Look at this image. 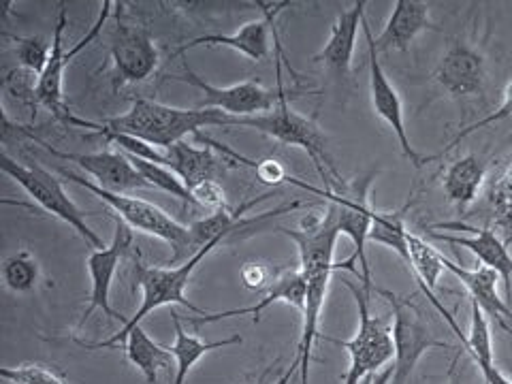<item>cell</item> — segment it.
Here are the masks:
<instances>
[{
	"label": "cell",
	"mask_w": 512,
	"mask_h": 384,
	"mask_svg": "<svg viewBox=\"0 0 512 384\" xmlns=\"http://www.w3.org/2000/svg\"><path fill=\"white\" fill-rule=\"evenodd\" d=\"M365 7V0H355L350 9L342 11L331 26L329 39L323 45V50L312 58L333 79H338L340 84L348 82L352 75V58H355L359 30H363Z\"/></svg>",
	"instance_id": "cell-19"
},
{
	"label": "cell",
	"mask_w": 512,
	"mask_h": 384,
	"mask_svg": "<svg viewBox=\"0 0 512 384\" xmlns=\"http://www.w3.org/2000/svg\"><path fill=\"white\" fill-rule=\"evenodd\" d=\"M256 7L263 9V18H256L246 22L242 28L231 32V35H203L184 43L175 56L186 54L195 47H229L233 52H239L242 56L261 62L269 56V30H274L278 13L286 7H291L288 0L284 3H256Z\"/></svg>",
	"instance_id": "cell-18"
},
{
	"label": "cell",
	"mask_w": 512,
	"mask_h": 384,
	"mask_svg": "<svg viewBox=\"0 0 512 384\" xmlns=\"http://www.w3.org/2000/svg\"><path fill=\"white\" fill-rule=\"evenodd\" d=\"M128 160H131L133 167L141 173V178L146 180L152 188L163 190V192H167V195L180 199L186 205H197L195 197H192V192L186 188V184L169 167L156 165V163H150V160H141V158H135V156H128Z\"/></svg>",
	"instance_id": "cell-31"
},
{
	"label": "cell",
	"mask_w": 512,
	"mask_h": 384,
	"mask_svg": "<svg viewBox=\"0 0 512 384\" xmlns=\"http://www.w3.org/2000/svg\"><path fill=\"white\" fill-rule=\"evenodd\" d=\"M489 203L493 207L512 203V163L493 180L489 188Z\"/></svg>",
	"instance_id": "cell-36"
},
{
	"label": "cell",
	"mask_w": 512,
	"mask_h": 384,
	"mask_svg": "<svg viewBox=\"0 0 512 384\" xmlns=\"http://www.w3.org/2000/svg\"><path fill=\"white\" fill-rule=\"evenodd\" d=\"M0 376L9 384H69L56 370L39 365V363H24L18 367H3Z\"/></svg>",
	"instance_id": "cell-34"
},
{
	"label": "cell",
	"mask_w": 512,
	"mask_h": 384,
	"mask_svg": "<svg viewBox=\"0 0 512 384\" xmlns=\"http://www.w3.org/2000/svg\"><path fill=\"white\" fill-rule=\"evenodd\" d=\"M378 171L372 169L365 175H359L352 182H342L338 188H314L310 184H303L295 178H288V182L312 192V195L325 197L327 203L335 210L338 218L340 233L348 235L350 242L355 244V256L361 265V286L367 293H374L372 284V269L370 259H367V244H370V229L374 220V207L370 203V188L376 180Z\"/></svg>",
	"instance_id": "cell-6"
},
{
	"label": "cell",
	"mask_w": 512,
	"mask_h": 384,
	"mask_svg": "<svg viewBox=\"0 0 512 384\" xmlns=\"http://www.w3.org/2000/svg\"><path fill=\"white\" fill-rule=\"evenodd\" d=\"M15 41V58H18L20 69L41 77L47 62L52 56V43L45 37H13Z\"/></svg>",
	"instance_id": "cell-32"
},
{
	"label": "cell",
	"mask_w": 512,
	"mask_h": 384,
	"mask_svg": "<svg viewBox=\"0 0 512 384\" xmlns=\"http://www.w3.org/2000/svg\"><path fill=\"white\" fill-rule=\"evenodd\" d=\"M363 35H365V41H367V56H370V99H372V107L376 111V116L382 122H387V126L393 131L402 154L410 160V163L416 169H421L427 163H431V156H423L421 152H416L412 148L408 131H406V122H404L402 96H399V92L391 84L389 75L384 73V69H382V64L378 60V52H376V47L372 43L374 32H372L367 18L363 20Z\"/></svg>",
	"instance_id": "cell-14"
},
{
	"label": "cell",
	"mask_w": 512,
	"mask_h": 384,
	"mask_svg": "<svg viewBox=\"0 0 512 384\" xmlns=\"http://www.w3.org/2000/svg\"><path fill=\"white\" fill-rule=\"evenodd\" d=\"M444 267L451 271V274L468 288L470 299L478 303V308L483 310L489 318H493L498 327H502L506 333L512 335V329L508 325V320H512V308L506 299L500 297L498 286H500V276L495 274L489 267H463L451 259L444 256Z\"/></svg>",
	"instance_id": "cell-22"
},
{
	"label": "cell",
	"mask_w": 512,
	"mask_h": 384,
	"mask_svg": "<svg viewBox=\"0 0 512 384\" xmlns=\"http://www.w3.org/2000/svg\"><path fill=\"white\" fill-rule=\"evenodd\" d=\"M124 346H126V359L137 367L148 384H156L158 372L165 370V367H169V363L173 361L171 350L154 342L141 325L126 335Z\"/></svg>",
	"instance_id": "cell-27"
},
{
	"label": "cell",
	"mask_w": 512,
	"mask_h": 384,
	"mask_svg": "<svg viewBox=\"0 0 512 384\" xmlns=\"http://www.w3.org/2000/svg\"><path fill=\"white\" fill-rule=\"evenodd\" d=\"M391 380H393V363L384 367V370H380L378 374H374L370 384H391Z\"/></svg>",
	"instance_id": "cell-39"
},
{
	"label": "cell",
	"mask_w": 512,
	"mask_h": 384,
	"mask_svg": "<svg viewBox=\"0 0 512 384\" xmlns=\"http://www.w3.org/2000/svg\"><path fill=\"white\" fill-rule=\"evenodd\" d=\"M276 73V88H267L261 82H256V79H246V82H239L233 86H214L210 82H205L201 75H197L188 67V62H184V75H171V79L173 82H184L203 92V101L197 105L199 109H216L229 118H250L267 114V111L274 109L282 99V92L286 90L282 79L280 47L276 54Z\"/></svg>",
	"instance_id": "cell-10"
},
{
	"label": "cell",
	"mask_w": 512,
	"mask_h": 384,
	"mask_svg": "<svg viewBox=\"0 0 512 384\" xmlns=\"http://www.w3.org/2000/svg\"><path fill=\"white\" fill-rule=\"evenodd\" d=\"M0 169H3V173L9 175L15 184L22 186L26 190V195L32 201H37L47 214H52L64 224H69V227L88 244V248H105V242L99 237V233L86 222V214L79 210L75 201L64 192L62 182L52 171H47L39 165H24L20 160L11 158L7 152L0 154Z\"/></svg>",
	"instance_id": "cell-9"
},
{
	"label": "cell",
	"mask_w": 512,
	"mask_h": 384,
	"mask_svg": "<svg viewBox=\"0 0 512 384\" xmlns=\"http://www.w3.org/2000/svg\"><path fill=\"white\" fill-rule=\"evenodd\" d=\"M306 293H308V284H306V276L301 274V269L284 267V269H280V274L274 278V282L265 288L263 297L256 301L254 306L227 310V312H218V314H205V316H188L186 320L192 325H207V323H218V320H224V318L252 314L256 323H259L261 314L278 301H284V303H288V306H293L295 310L303 312V308H306Z\"/></svg>",
	"instance_id": "cell-21"
},
{
	"label": "cell",
	"mask_w": 512,
	"mask_h": 384,
	"mask_svg": "<svg viewBox=\"0 0 512 384\" xmlns=\"http://www.w3.org/2000/svg\"><path fill=\"white\" fill-rule=\"evenodd\" d=\"M508 118H512V79L508 82V86L504 88V94H502V103H500V107L493 111V114H489V116H485V118H480V120H476L474 124H470L468 128H463V131H459V135L448 143V146L442 150V152H438V154H434L431 156V160H438V158H444L448 152H453V150H457V146L459 143L466 139V137H470L472 133H476V131H480V128H487V126H491V124H498V122H504V120H508Z\"/></svg>",
	"instance_id": "cell-33"
},
{
	"label": "cell",
	"mask_w": 512,
	"mask_h": 384,
	"mask_svg": "<svg viewBox=\"0 0 512 384\" xmlns=\"http://www.w3.org/2000/svg\"><path fill=\"white\" fill-rule=\"evenodd\" d=\"M192 197H195L199 207H207V210H227V195H224V188L218 184V180L203 182L197 188H192Z\"/></svg>",
	"instance_id": "cell-35"
},
{
	"label": "cell",
	"mask_w": 512,
	"mask_h": 384,
	"mask_svg": "<svg viewBox=\"0 0 512 384\" xmlns=\"http://www.w3.org/2000/svg\"><path fill=\"white\" fill-rule=\"evenodd\" d=\"M58 7H60L58 9V20H56V26H54V37H52V56H50V62H47L45 71L39 77L35 101H37V105H41V107H45L47 111H50V114L54 116V120L60 122L62 126H67V128H90V131H92L94 122L75 116L73 111H71V107L67 105V101H64V88H62V84H64V69L69 67L71 58H75L79 52L86 50L90 43H94L96 39H99L101 30H103L107 18L111 15V7H114V3H109V0H105V3L101 5L99 18H96L92 28L71 47L69 52L64 50V30H67V24H69L67 5L60 3Z\"/></svg>",
	"instance_id": "cell-7"
},
{
	"label": "cell",
	"mask_w": 512,
	"mask_h": 384,
	"mask_svg": "<svg viewBox=\"0 0 512 384\" xmlns=\"http://www.w3.org/2000/svg\"><path fill=\"white\" fill-rule=\"evenodd\" d=\"M252 169L256 171V178H259L263 184L274 186V184L288 182L286 169L276 158H263V160H259V163H254Z\"/></svg>",
	"instance_id": "cell-37"
},
{
	"label": "cell",
	"mask_w": 512,
	"mask_h": 384,
	"mask_svg": "<svg viewBox=\"0 0 512 384\" xmlns=\"http://www.w3.org/2000/svg\"><path fill=\"white\" fill-rule=\"evenodd\" d=\"M293 99L295 94H288V90H284L280 103L271 111H267V114L250 118H229L227 126L252 128V131H259L271 139L284 143V146L301 148L312 158L318 175L325 182V188H338L344 182V178L338 173L335 160L329 154L327 137L312 118L301 116L299 111L291 107Z\"/></svg>",
	"instance_id": "cell-4"
},
{
	"label": "cell",
	"mask_w": 512,
	"mask_h": 384,
	"mask_svg": "<svg viewBox=\"0 0 512 384\" xmlns=\"http://www.w3.org/2000/svg\"><path fill=\"white\" fill-rule=\"evenodd\" d=\"M408 265L412 267L416 282L421 284L425 295H436V286L442 276L444 254L431 246L425 237L408 231Z\"/></svg>",
	"instance_id": "cell-28"
},
{
	"label": "cell",
	"mask_w": 512,
	"mask_h": 384,
	"mask_svg": "<svg viewBox=\"0 0 512 384\" xmlns=\"http://www.w3.org/2000/svg\"><path fill=\"white\" fill-rule=\"evenodd\" d=\"M487 180V163L476 154H466L444 169L442 190L459 212L468 210L476 201L480 188Z\"/></svg>",
	"instance_id": "cell-23"
},
{
	"label": "cell",
	"mask_w": 512,
	"mask_h": 384,
	"mask_svg": "<svg viewBox=\"0 0 512 384\" xmlns=\"http://www.w3.org/2000/svg\"><path fill=\"white\" fill-rule=\"evenodd\" d=\"M58 173L62 175L67 182L77 184L79 188H84L92 192L94 197H99L111 212H114L116 218H120L128 227L152 235L160 242H165L173 248V263L178 261H188L192 254H197L195 246H192V235L190 227H184L178 220H173L165 210H160L158 205L143 201L137 197H128V195H118V192H109L103 190L101 186H96L92 180H86L84 175H77L75 171L67 167H58Z\"/></svg>",
	"instance_id": "cell-5"
},
{
	"label": "cell",
	"mask_w": 512,
	"mask_h": 384,
	"mask_svg": "<svg viewBox=\"0 0 512 384\" xmlns=\"http://www.w3.org/2000/svg\"><path fill=\"white\" fill-rule=\"evenodd\" d=\"M227 122L229 116L216 109H180L135 96L126 114L99 124L107 131L148 141L158 150H169L175 143L186 141L188 135H199L205 126H227Z\"/></svg>",
	"instance_id": "cell-2"
},
{
	"label": "cell",
	"mask_w": 512,
	"mask_h": 384,
	"mask_svg": "<svg viewBox=\"0 0 512 384\" xmlns=\"http://www.w3.org/2000/svg\"><path fill=\"white\" fill-rule=\"evenodd\" d=\"M165 154L169 160V169L178 175L190 192L203 182L216 180L222 167L220 163H224L210 148H197L195 143L188 141L175 143V146L165 150Z\"/></svg>",
	"instance_id": "cell-25"
},
{
	"label": "cell",
	"mask_w": 512,
	"mask_h": 384,
	"mask_svg": "<svg viewBox=\"0 0 512 384\" xmlns=\"http://www.w3.org/2000/svg\"><path fill=\"white\" fill-rule=\"evenodd\" d=\"M431 239L448 246L470 250L483 267L493 269L504 284V299H512V254L498 231L485 227H470L466 222H440L427 229Z\"/></svg>",
	"instance_id": "cell-13"
},
{
	"label": "cell",
	"mask_w": 512,
	"mask_h": 384,
	"mask_svg": "<svg viewBox=\"0 0 512 384\" xmlns=\"http://www.w3.org/2000/svg\"><path fill=\"white\" fill-rule=\"evenodd\" d=\"M434 82L455 101L485 94L487 60L472 43L457 39L446 47L434 69Z\"/></svg>",
	"instance_id": "cell-15"
},
{
	"label": "cell",
	"mask_w": 512,
	"mask_h": 384,
	"mask_svg": "<svg viewBox=\"0 0 512 384\" xmlns=\"http://www.w3.org/2000/svg\"><path fill=\"white\" fill-rule=\"evenodd\" d=\"M412 207V201L406 203L399 210L391 212H374L372 229H370V242L378 246H387L397 252L408 263V229H406V212Z\"/></svg>",
	"instance_id": "cell-29"
},
{
	"label": "cell",
	"mask_w": 512,
	"mask_h": 384,
	"mask_svg": "<svg viewBox=\"0 0 512 384\" xmlns=\"http://www.w3.org/2000/svg\"><path fill=\"white\" fill-rule=\"evenodd\" d=\"M224 237L214 239V242L205 244L197 254H192L188 261L175 265V267H148L143 263H135V284L141 288L143 299L141 306L135 312L133 318H128V323L118 331L111 335L109 340L103 342H94V344H82L86 348L92 350H101V348H114L118 344H122L126 340V335L131 333L135 327H139V323L148 314H152L158 308L165 306H184L190 312H195L199 316H205L207 312H203L199 306H195L190 299H186V286L195 274V269L205 261L207 254H212V250L222 242Z\"/></svg>",
	"instance_id": "cell-3"
},
{
	"label": "cell",
	"mask_w": 512,
	"mask_h": 384,
	"mask_svg": "<svg viewBox=\"0 0 512 384\" xmlns=\"http://www.w3.org/2000/svg\"><path fill=\"white\" fill-rule=\"evenodd\" d=\"M271 367H274V365H271ZM271 367H269V370H267V372H265V374L259 378V382H256V384H265V378H267V374L271 372Z\"/></svg>",
	"instance_id": "cell-41"
},
{
	"label": "cell",
	"mask_w": 512,
	"mask_h": 384,
	"mask_svg": "<svg viewBox=\"0 0 512 384\" xmlns=\"http://www.w3.org/2000/svg\"><path fill=\"white\" fill-rule=\"evenodd\" d=\"M171 323H173V331H175V342L169 348L173 359H175V378L171 384H186L192 367H195L207 355V352L242 344V338H239V335H231V338L216 340V342L201 340L199 335L188 333L184 329L182 318L175 310H171Z\"/></svg>",
	"instance_id": "cell-26"
},
{
	"label": "cell",
	"mask_w": 512,
	"mask_h": 384,
	"mask_svg": "<svg viewBox=\"0 0 512 384\" xmlns=\"http://www.w3.org/2000/svg\"><path fill=\"white\" fill-rule=\"evenodd\" d=\"M346 288L357 301V310H359L357 333L352 340H333V338H327V340L348 350L350 365L344 376V384H361V380H365L367 376H374L393 363L395 359L393 331H391L389 318L372 314L370 310L372 293H367L363 286H355L350 282H346Z\"/></svg>",
	"instance_id": "cell-8"
},
{
	"label": "cell",
	"mask_w": 512,
	"mask_h": 384,
	"mask_svg": "<svg viewBox=\"0 0 512 384\" xmlns=\"http://www.w3.org/2000/svg\"><path fill=\"white\" fill-rule=\"evenodd\" d=\"M131 242H133L131 227L124 224L120 218H116V233H114V239H111V244L101 250H92L88 254L86 265H88L92 286H90V295H88V308L84 310L82 320H79V327H84L88 323V318L96 310H101L111 320H118V323H124V325L128 323V318L111 306L109 293H111V284H114L118 265L122 261L126 248L131 246Z\"/></svg>",
	"instance_id": "cell-16"
},
{
	"label": "cell",
	"mask_w": 512,
	"mask_h": 384,
	"mask_svg": "<svg viewBox=\"0 0 512 384\" xmlns=\"http://www.w3.org/2000/svg\"><path fill=\"white\" fill-rule=\"evenodd\" d=\"M378 293L389 301L391 312H393L391 331H393V344H395V359H393L391 384H408L425 352L434 348H453V346L444 340H438L436 335L431 333L425 314L412 299L393 295L391 291H384V288H378Z\"/></svg>",
	"instance_id": "cell-11"
},
{
	"label": "cell",
	"mask_w": 512,
	"mask_h": 384,
	"mask_svg": "<svg viewBox=\"0 0 512 384\" xmlns=\"http://www.w3.org/2000/svg\"><path fill=\"white\" fill-rule=\"evenodd\" d=\"M280 231L291 239V242H295L299 250V269L301 274L306 276V284H308L306 308L301 312L303 327H301L297 357L284 376L291 380L293 374L301 370V384H308L312 348H314V342L320 338L318 323H320V314H323L331 276L338 274V271H350V274L359 276L361 280V271L357 267L359 261L355 254L348 256L346 261L333 259L335 244H338V237L342 233L338 227V218H335V210L331 205H327L323 216L308 214L306 218H301L299 229L280 227Z\"/></svg>",
	"instance_id": "cell-1"
},
{
	"label": "cell",
	"mask_w": 512,
	"mask_h": 384,
	"mask_svg": "<svg viewBox=\"0 0 512 384\" xmlns=\"http://www.w3.org/2000/svg\"><path fill=\"white\" fill-rule=\"evenodd\" d=\"M118 22L111 32L109 56L114 64V90L148 82L158 69V50L152 32L146 26L122 20V5H116Z\"/></svg>",
	"instance_id": "cell-12"
},
{
	"label": "cell",
	"mask_w": 512,
	"mask_h": 384,
	"mask_svg": "<svg viewBox=\"0 0 512 384\" xmlns=\"http://www.w3.org/2000/svg\"><path fill=\"white\" fill-rule=\"evenodd\" d=\"M508 376H510V380H512V355H510V359H508Z\"/></svg>",
	"instance_id": "cell-42"
},
{
	"label": "cell",
	"mask_w": 512,
	"mask_h": 384,
	"mask_svg": "<svg viewBox=\"0 0 512 384\" xmlns=\"http://www.w3.org/2000/svg\"><path fill=\"white\" fill-rule=\"evenodd\" d=\"M453 372H455V370H453ZM453 372H451V378L446 380V384H463V382H461V374H453Z\"/></svg>",
	"instance_id": "cell-40"
},
{
	"label": "cell",
	"mask_w": 512,
	"mask_h": 384,
	"mask_svg": "<svg viewBox=\"0 0 512 384\" xmlns=\"http://www.w3.org/2000/svg\"><path fill=\"white\" fill-rule=\"evenodd\" d=\"M425 30H438L431 22L429 5L421 0H395L387 24L382 26L378 37H372V43L378 54L408 52L412 41Z\"/></svg>",
	"instance_id": "cell-20"
},
{
	"label": "cell",
	"mask_w": 512,
	"mask_h": 384,
	"mask_svg": "<svg viewBox=\"0 0 512 384\" xmlns=\"http://www.w3.org/2000/svg\"><path fill=\"white\" fill-rule=\"evenodd\" d=\"M22 131L35 141L39 146L50 152L52 156L60 160H69V163H75L77 167H82L86 173H90L94 178V184L101 186L103 190L109 192H118V195H126V192L137 190V188H152L146 180L141 178V173L133 167L131 160L124 152H92V154H75V152H60L50 143L39 139L37 135H32L28 128H22Z\"/></svg>",
	"instance_id": "cell-17"
},
{
	"label": "cell",
	"mask_w": 512,
	"mask_h": 384,
	"mask_svg": "<svg viewBox=\"0 0 512 384\" xmlns=\"http://www.w3.org/2000/svg\"><path fill=\"white\" fill-rule=\"evenodd\" d=\"M242 282L250 288V291H263V288H267L274 280H271V269H267L265 265L246 263L242 267Z\"/></svg>",
	"instance_id": "cell-38"
},
{
	"label": "cell",
	"mask_w": 512,
	"mask_h": 384,
	"mask_svg": "<svg viewBox=\"0 0 512 384\" xmlns=\"http://www.w3.org/2000/svg\"><path fill=\"white\" fill-rule=\"evenodd\" d=\"M41 280V265L28 250L9 254L3 261V282L15 295L32 293Z\"/></svg>",
	"instance_id": "cell-30"
},
{
	"label": "cell",
	"mask_w": 512,
	"mask_h": 384,
	"mask_svg": "<svg viewBox=\"0 0 512 384\" xmlns=\"http://www.w3.org/2000/svg\"><path fill=\"white\" fill-rule=\"evenodd\" d=\"M461 350H466L476 363L485 384H512L510 376L504 374L493 363V340L489 316L478 308V303L470 301V331L461 335Z\"/></svg>",
	"instance_id": "cell-24"
}]
</instances>
